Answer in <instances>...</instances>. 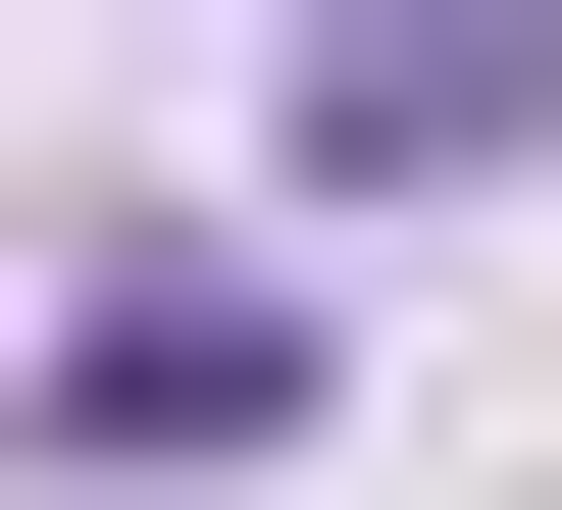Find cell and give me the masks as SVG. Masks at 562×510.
Masks as SVG:
<instances>
[{
    "label": "cell",
    "instance_id": "cell-1",
    "mask_svg": "<svg viewBox=\"0 0 562 510\" xmlns=\"http://www.w3.org/2000/svg\"><path fill=\"white\" fill-rule=\"evenodd\" d=\"M307 154H358V204H460V154H562V0H307Z\"/></svg>",
    "mask_w": 562,
    "mask_h": 510
},
{
    "label": "cell",
    "instance_id": "cell-2",
    "mask_svg": "<svg viewBox=\"0 0 562 510\" xmlns=\"http://www.w3.org/2000/svg\"><path fill=\"white\" fill-rule=\"evenodd\" d=\"M256 408H307V306H256V256H154V306H52V460H256Z\"/></svg>",
    "mask_w": 562,
    "mask_h": 510
}]
</instances>
